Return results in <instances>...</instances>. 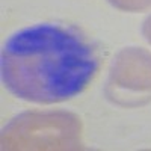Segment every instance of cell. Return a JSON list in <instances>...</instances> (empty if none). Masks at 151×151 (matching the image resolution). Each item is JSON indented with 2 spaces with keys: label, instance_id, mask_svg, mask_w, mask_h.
Instances as JSON below:
<instances>
[{
  "label": "cell",
  "instance_id": "obj_2",
  "mask_svg": "<svg viewBox=\"0 0 151 151\" xmlns=\"http://www.w3.org/2000/svg\"><path fill=\"white\" fill-rule=\"evenodd\" d=\"M3 150H77L82 147V121L71 112H24L2 132Z\"/></svg>",
  "mask_w": 151,
  "mask_h": 151
},
{
  "label": "cell",
  "instance_id": "obj_4",
  "mask_svg": "<svg viewBox=\"0 0 151 151\" xmlns=\"http://www.w3.org/2000/svg\"><path fill=\"white\" fill-rule=\"evenodd\" d=\"M107 2L113 8L125 12H142L151 8V0H107Z\"/></svg>",
  "mask_w": 151,
  "mask_h": 151
},
{
  "label": "cell",
  "instance_id": "obj_5",
  "mask_svg": "<svg viewBox=\"0 0 151 151\" xmlns=\"http://www.w3.org/2000/svg\"><path fill=\"white\" fill-rule=\"evenodd\" d=\"M142 35L145 36V40L151 44V14L147 17V20L142 24Z\"/></svg>",
  "mask_w": 151,
  "mask_h": 151
},
{
  "label": "cell",
  "instance_id": "obj_3",
  "mask_svg": "<svg viewBox=\"0 0 151 151\" xmlns=\"http://www.w3.org/2000/svg\"><path fill=\"white\" fill-rule=\"evenodd\" d=\"M107 97L121 106L151 100V52L142 47L122 48L115 56L106 88Z\"/></svg>",
  "mask_w": 151,
  "mask_h": 151
},
{
  "label": "cell",
  "instance_id": "obj_1",
  "mask_svg": "<svg viewBox=\"0 0 151 151\" xmlns=\"http://www.w3.org/2000/svg\"><path fill=\"white\" fill-rule=\"evenodd\" d=\"M98 71L94 48L53 23L12 33L2 48V82L15 97L52 104L79 95Z\"/></svg>",
  "mask_w": 151,
  "mask_h": 151
}]
</instances>
